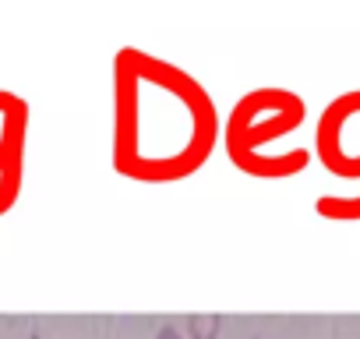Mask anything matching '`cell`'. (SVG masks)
Segmentation results:
<instances>
[{
	"label": "cell",
	"instance_id": "obj_6",
	"mask_svg": "<svg viewBox=\"0 0 360 339\" xmlns=\"http://www.w3.org/2000/svg\"><path fill=\"white\" fill-rule=\"evenodd\" d=\"M219 332H223V314H216V311H202V314L184 318L188 339H219Z\"/></svg>",
	"mask_w": 360,
	"mask_h": 339
},
{
	"label": "cell",
	"instance_id": "obj_3",
	"mask_svg": "<svg viewBox=\"0 0 360 339\" xmlns=\"http://www.w3.org/2000/svg\"><path fill=\"white\" fill-rule=\"evenodd\" d=\"M314 155L332 177L360 181V89L332 99L314 124Z\"/></svg>",
	"mask_w": 360,
	"mask_h": 339
},
{
	"label": "cell",
	"instance_id": "obj_1",
	"mask_svg": "<svg viewBox=\"0 0 360 339\" xmlns=\"http://www.w3.org/2000/svg\"><path fill=\"white\" fill-rule=\"evenodd\" d=\"M113 78V170L141 184L195 177L223 138V117L209 89L184 68L134 46L117 53Z\"/></svg>",
	"mask_w": 360,
	"mask_h": 339
},
{
	"label": "cell",
	"instance_id": "obj_7",
	"mask_svg": "<svg viewBox=\"0 0 360 339\" xmlns=\"http://www.w3.org/2000/svg\"><path fill=\"white\" fill-rule=\"evenodd\" d=\"M155 339H188V335L180 332V325H176V321H162V325L155 328Z\"/></svg>",
	"mask_w": 360,
	"mask_h": 339
},
{
	"label": "cell",
	"instance_id": "obj_2",
	"mask_svg": "<svg viewBox=\"0 0 360 339\" xmlns=\"http://www.w3.org/2000/svg\"><path fill=\"white\" fill-rule=\"evenodd\" d=\"M307 120L304 99L290 89L269 85L240 96L223 124V148L230 152H265V145L290 138Z\"/></svg>",
	"mask_w": 360,
	"mask_h": 339
},
{
	"label": "cell",
	"instance_id": "obj_4",
	"mask_svg": "<svg viewBox=\"0 0 360 339\" xmlns=\"http://www.w3.org/2000/svg\"><path fill=\"white\" fill-rule=\"evenodd\" d=\"M230 162L248 177L258 181H286L307 170L311 152L307 148H286V152H230Z\"/></svg>",
	"mask_w": 360,
	"mask_h": 339
},
{
	"label": "cell",
	"instance_id": "obj_5",
	"mask_svg": "<svg viewBox=\"0 0 360 339\" xmlns=\"http://www.w3.org/2000/svg\"><path fill=\"white\" fill-rule=\"evenodd\" d=\"M314 212L332 223H360V195H321Z\"/></svg>",
	"mask_w": 360,
	"mask_h": 339
}]
</instances>
